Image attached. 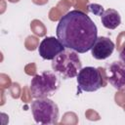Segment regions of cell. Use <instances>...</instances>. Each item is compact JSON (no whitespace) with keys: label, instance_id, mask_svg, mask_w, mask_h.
<instances>
[{"label":"cell","instance_id":"9c48e42d","mask_svg":"<svg viewBox=\"0 0 125 125\" xmlns=\"http://www.w3.org/2000/svg\"><path fill=\"white\" fill-rule=\"evenodd\" d=\"M101 21L105 28L115 29L121 23V17L116 10L109 8L105 10L101 16Z\"/></svg>","mask_w":125,"mask_h":125},{"label":"cell","instance_id":"6da1fadb","mask_svg":"<svg viewBox=\"0 0 125 125\" xmlns=\"http://www.w3.org/2000/svg\"><path fill=\"white\" fill-rule=\"evenodd\" d=\"M56 32L57 38L65 48L80 54L90 51L98 37L95 22L80 10H72L62 16Z\"/></svg>","mask_w":125,"mask_h":125},{"label":"cell","instance_id":"ba28073f","mask_svg":"<svg viewBox=\"0 0 125 125\" xmlns=\"http://www.w3.org/2000/svg\"><path fill=\"white\" fill-rule=\"evenodd\" d=\"M114 47V43L108 37L99 36L91 48L92 56L96 60H105L113 53Z\"/></svg>","mask_w":125,"mask_h":125},{"label":"cell","instance_id":"7a4b0ae2","mask_svg":"<svg viewBox=\"0 0 125 125\" xmlns=\"http://www.w3.org/2000/svg\"><path fill=\"white\" fill-rule=\"evenodd\" d=\"M52 68L62 79L76 77L82 68L78 53L65 48L55 59L52 60Z\"/></svg>","mask_w":125,"mask_h":125},{"label":"cell","instance_id":"277c9868","mask_svg":"<svg viewBox=\"0 0 125 125\" xmlns=\"http://www.w3.org/2000/svg\"><path fill=\"white\" fill-rule=\"evenodd\" d=\"M31 111L37 124L51 125L59 121L58 104L49 98H39L32 102Z\"/></svg>","mask_w":125,"mask_h":125},{"label":"cell","instance_id":"8992f818","mask_svg":"<svg viewBox=\"0 0 125 125\" xmlns=\"http://www.w3.org/2000/svg\"><path fill=\"white\" fill-rule=\"evenodd\" d=\"M106 78L109 84L117 91H125V63L120 60L107 64Z\"/></svg>","mask_w":125,"mask_h":125},{"label":"cell","instance_id":"5b68a950","mask_svg":"<svg viewBox=\"0 0 125 125\" xmlns=\"http://www.w3.org/2000/svg\"><path fill=\"white\" fill-rule=\"evenodd\" d=\"M78 92H95L104 87L105 82L103 77L101 68L85 66L80 69L76 76Z\"/></svg>","mask_w":125,"mask_h":125},{"label":"cell","instance_id":"52a82bcc","mask_svg":"<svg viewBox=\"0 0 125 125\" xmlns=\"http://www.w3.org/2000/svg\"><path fill=\"white\" fill-rule=\"evenodd\" d=\"M64 49L65 47L58 38H55L53 36H48L45 37L39 44L38 53L42 59L52 61Z\"/></svg>","mask_w":125,"mask_h":125},{"label":"cell","instance_id":"8fae6325","mask_svg":"<svg viewBox=\"0 0 125 125\" xmlns=\"http://www.w3.org/2000/svg\"><path fill=\"white\" fill-rule=\"evenodd\" d=\"M119 60L123 62V63H125V46L123 47V49L120 51V53H119Z\"/></svg>","mask_w":125,"mask_h":125},{"label":"cell","instance_id":"3957f363","mask_svg":"<svg viewBox=\"0 0 125 125\" xmlns=\"http://www.w3.org/2000/svg\"><path fill=\"white\" fill-rule=\"evenodd\" d=\"M61 82L59 75L54 71H42L34 75L30 81V93L35 99L49 98L53 96L60 88Z\"/></svg>","mask_w":125,"mask_h":125},{"label":"cell","instance_id":"30bf717a","mask_svg":"<svg viewBox=\"0 0 125 125\" xmlns=\"http://www.w3.org/2000/svg\"><path fill=\"white\" fill-rule=\"evenodd\" d=\"M88 10H89L92 14L97 15V16H100V17H101V16L103 15V13L104 12L103 6H101V5H99V4H90V5H88Z\"/></svg>","mask_w":125,"mask_h":125}]
</instances>
